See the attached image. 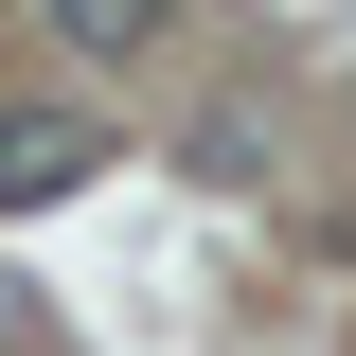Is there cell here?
Instances as JSON below:
<instances>
[{
  "label": "cell",
  "instance_id": "6da1fadb",
  "mask_svg": "<svg viewBox=\"0 0 356 356\" xmlns=\"http://www.w3.org/2000/svg\"><path fill=\"white\" fill-rule=\"evenodd\" d=\"M89 161H107V125H89V107H0V214H54Z\"/></svg>",
  "mask_w": 356,
  "mask_h": 356
},
{
  "label": "cell",
  "instance_id": "7a4b0ae2",
  "mask_svg": "<svg viewBox=\"0 0 356 356\" xmlns=\"http://www.w3.org/2000/svg\"><path fill=\"white\" fill-rule=\"evenodd\" d=\"M36 18H54L72 54H143V36H161V0H36Z\"/></svg>",
  "mask_w": 356,
  "mask_h": 356
}]
</instances>
